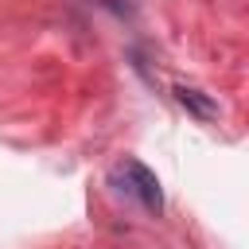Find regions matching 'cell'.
Instances as JSON below:
<instances>
[{
    "instance_id": "cell-1",
    "label": "cell",
    "mask_w": 249,
    "mask_h": 249,
    "mask_svg": "<svg viewBox=\"0 0 249 249\" xmlns=\"http://www.w3.org/2000/svg\"><path fill=\"white\" fill-rule=\"evenodd\" d=\"M109 183H113V191H117V195L136 198L148 214H160V210H163V191H160V179H156V171H152V167H144L140 160H132V156H128V160L113 163Z\"/></svg>"
},
{
    "instance_id": "cell-2",
    "label": "cell",
    "mask_w": 249,
    "mask_h": 249,
    "mask_svg": "<svg viewBox=\"0 0 249 249\" xmlns=\"http://www.w3.org/2000/svg\"><path fill=\"white\" fill-rule=\"evenodd\" d=\"M175 97H179V105L183 109H191L195 117H202V121H214L218 117V101L214 97H206L202 89H195V86H175Z\"/></svg>"
}]
</instances>
